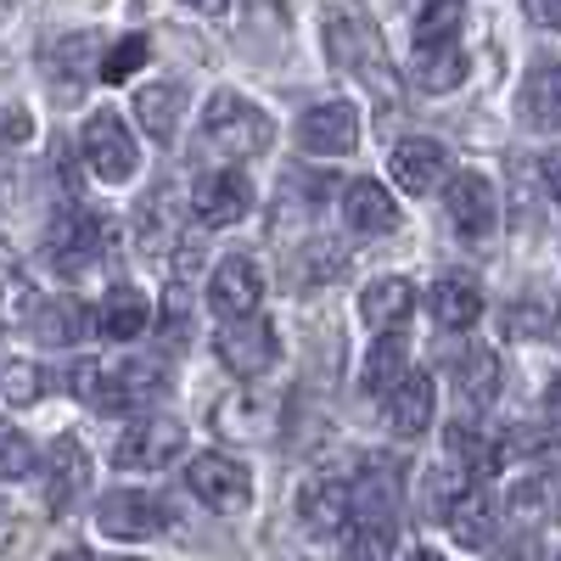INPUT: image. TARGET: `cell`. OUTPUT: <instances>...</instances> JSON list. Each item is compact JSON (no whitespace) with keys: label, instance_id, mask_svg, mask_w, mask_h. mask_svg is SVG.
Wrapping results in <instances>:
<instances>
[{"label":"cell","instance_id":"6da1fadb","mask_svg":"<svg viewBox=\"0 0 561 561\" xmlns=\"http://www.w3.org/2000/svg\"><path fill=\"white\" fill-rule=\"evenodd\" d=\"M203 140L214 152L225 158H259L270 152L275 140V124L264 107H253L248 96H237V90H219V96L208 102V118H203Z\"/></svg>","mask_w":561,"mask_h":561},{"label":"cell","instance_id":"7a4b0ae2","mask_svg":"<svg viewBox=\"0 0 561 561\" xmlns=\"http://www.w3.org/2000/svg\"><path fill=\"white\" fill-rule=\"evenodd\" d=\"M102 248H107V214H90V208H68L62 219H51V230H45V264L57 275L96 270Z\"/></svg>","mask_w":561,"mask_h":561},{"label":"cell","instance_id":"3957f363","mask_svg":"<svg viewBox=\"0 0 561 561\" xmlns=\"http://www.w3.org/2000/svg\"><path fill=\"white\" fill-rule=\"evenodd\" d=\"M158 388H163V365H152V359H124L118 370H96V365L79 370V393L90 399V410H102V415L147 404Z\"/></svg>","mask_w":561,"mask_h":561},{"label":"cell","instance_id":"277c9868","mask_svg":"<svg viewBox=\"0 0 561 561\" xmlns=\"http://www.w3.org/2000/svg\"><path fill=\"white\" fill-rule=\"evenodd\" d=\"M185 489H192L208 511H219V517H242V511L253 505V472L237 460V455H197L192 466H185Z\"/></svg>","mask_w":561,"mask_h":561},{"label":"cell","instance_id":"5b68a950","mask_svg":"<svg viewBox=\"0 0 561 561\" xmlns=\"http://www.w3.org/2000/svg\"><path fill=\"white\" fill-rule=\"evenodd\" d=\"M180 444H185V427L174 415H140L118 433L113 466H124V472H158V466H169L180 455Z\"/></svg>","mask_w":561,"mask_h":561},{"label":"cell","instance_id":"8992f818","mask_svg":"<svg viewBox=\"0 0 561 561\" xmlns=\"http://www.w3.org/2000/svg\"><path fill=\"white\" fill-rule=\"evenodd\" d=\"M214 354H219L225 370H237V377H259V370H270V359H275V325L264 314L225 320L219 337H214Z\"/></svg>","mask_w":561,"mask_h":561},{"label":"cell","instance_id":"52a82bcc","mask_svg":"<svg viewBox=\"0 0 561 561\" xmlns=\"http://www.w3.org/2000/svg\"><path fill=\"white\" fill-rule=\"evenodd\" d=\"M449 219L466 242H489L494 237V225H500V197H494V180L478 174V169H466L449 180Z\"/></svg>","mask_w":561,"mask_h":561},{"label":"cell","instance_id":"ba28073f","mask_svg":"<svg viewBox=\"0 0 561 561\" xmlns=\"http://www.w3.org/2000/svg\"><path fill=\"white\" fill-rule=\"evenodd\" d=\"M192 208H197V225H203V230H225V225L248 219L253 185H248V174H237V169H214V174H203V180L192 185Z\"/></svg>","mask_w":561,"mask_h":561},{"label":"cell","instance_id":"9c48e42d","mask_svg":"<svg viewBox=\"0 0 561 561\" xmlns=\"http://www.w3.org/2000/svg\"><path fill=\"white\" fill-rule=\"evenodd\" d=\"M84 158H90V169H96L102 180H113V185L140 169V147H135V135L124 129L118 113H96V118L84 124Z\"/></svg>","mask_w":561,"mask_h":561},{"label":"cell","instance_id":"30bf717a","mask_svg":"<svg viewBox=\"0 0 561 561\" xmlns=\"http://www.w3.org/2000/svg\"><path fill=\"white\" fill-rule=\"evenodd\" d=\"M298 147L314 158H348L359 147V113L348 102H320L298 118Z\"/></svg>","mask_w":561,"mask_h":561},{"label":"cell","instance_id":"8fae6325","mask_svg":"<svg viewBox=\"0 0 561 561\" xmlns=\"http://www.w3.org/2000/svg\"><path fill=\"white\" fill-rule=\"evenodd\" d=\"M84 489H90L84 444L79 438H57L51 449H45V511H51V517H68Z\"/></svg>","mask_w":561,"mask_h":561},{"label":"cell","instance_id":"7c38bea8","mask_svg":"<svg viewBox=\"0 0 561 561\" xmlns=\"http://www.w3.org/2000/svg\"><path fill=\"white\" fill-rule=\"evenodd\" d=\"M259 298H264V275H259V264H253L248 253L219 259V270H214V280H208V304H214V314H225V320L259 314Z\"/></svg>","mask_w":561,"mask_h":561},{"label":"cell","instance_id":"4fadbf2b","mask_svg":"<svg viewBox=\"0 0 561 561\" xmlns=\"http://www.w3.org/2000/svg\"><path fill=\"white\" fill-rule=\"evenodd\" d=\"M96 523H102V534H113V539H158L163 523H169V511H163L152 494H140V489H113V494L96 505Z\"/></svg>","mask_w":561,"mask_h":561},{"label":"cell","instance_id":"5bb4252c","mask_svg":"<svg viewBox=\"0 0 561 561\" xmlns=\"http://www.w3.org/2000/svg\"><path fill=\"white\" fill-rule=\"evenodd\" d=\"M298 523L309 534H343L354 523V483H337V478H320L298 494Z\"/></svg>","mask_w":561,"mask_h":561},{"label":"cell","instance_id":"9a60e30c","mask_svg":"<svg viewBox=\"0 0 561 561\" xmlns=\"http://www.w3.org/2000/svg\"><path fill=\"white\" fill-rule=\"evenodd\" d=\"M135 118H140V129H147L158 147H169V140L180 135V124H185V84H174V79H163V84H140Z\"/></svg>","mask_w":561,"mask_h":561},{"label":"cell","instance_id":"2e32d148","mask_svg":"<svg viewBox=\"0 0 561 561\" xmlns=\"http://www.w3.org/2000/svg\"><path fill=\"white\" fill-rule=\"evenodd\" d=\"M444 169H449V158H444V147L438 140H399L393 147V163H388V174L404 185V192H433V185L444 180Z\"/></svg>","mask_w":561,"mask_h":561},{"label":"cell","instance_id":"e0dca14e","mask_svg":"<svg viewBox=\"0 0 561 561\" xmlns=\"http://www.w3.org/2000/svg\"><path fill=\"white\" fill-rule=\"evenodd\" d=\"M343 219L359 230V237H382V230L399 225V208H393V197H388V185L354 180L348 192H343Z\"/></svg>","mask_w":561,"mask_h":561},{"label":"cell","instance_id":"ac0fdd59","mask_svg":"<svg viewBox=\"0 0 561 561\" xmlns=\"http://www.w3.org/2000/svg\"><path fill=\"white\" fill-rule=\"evenodd\" d=\"M90 320H96V332H102V337H113V343H129V337H140V332H147L152 304H147V293H135V287H113V293L102 298V309L90 314Z\"/></svg>","mask_w":561,"mask_h":561},{"label":"cell","instance_id":"d6986e66","mask_svg":"<svg viewBox=\"0 0 561 561\" xmlns=\"http://www.w3.org/2000/svg\"><path fill=\"white\" fill-rule=\"evenodd\" d=\"M34 314H39V293L28 287V275H23L12 242H0V325L18 332V325H28Z\"/></svg>","mask_w":561,"mask_h":561},{"label":"cell","instance_id":"ffe728a7","mask_svg":"<svg viewBox=\"0 0 561 561\" xmlns=\"http://www.w3.org/2000/svg\"><path fill=\"white\" fill-rule=\"evenodd\" d=\"M388 427L399 438H415V433L433 427V377H404L388 393Z\"/></svg>","mask_w":561,"mask_h":561},{"label":"cell","instance_id":"44dd1931","mask_svg":"<svg viewBox=\"0 0 561 561\" xmlns=\"http://www.w3.org/2000/svg\"><path fill=\"white\" fill-rule=\"evenodd\" d=\"M449 377H455V393L466 404H489L500 393V354L494 348H460L455 365H449Z\"/></svg>","mask_w":561,"mask_h":561},{"label":"cell","instance_id":"7402d4cb","mask_svg":"<svg viewBox=\"0 0 561 561\" xmlns=\"http://www.w3.org/2000/svg\"><path fill=\"white\" fill-rule=\"evenodd\" d=\"M449 466L478 489V483L494 472V466H500V444H494L489 433H472L466 421H455V427H449Z\"/></svg>","mask_w":561,"mask_h":561},{"label":"cell","instance_id":"603a6c76","mask_svg":"<svg viewBox=\"0 0 561 561\" xmlns=\"http://www.w3.org/2000/svg\"><path fill=\"white\" fill-rule=\"evenodd\" d=\"M415 293H410V280L404 275H382V280H370L365 298H359V314L377 325V332H399V320L410 314Z\"/></svg>","mask_w":561,"mask_h":561},{"label":"cell","instance_id":"cb8c5ba5","mask_svg":"<svg viewBox=\"0 0 561 561\" xmlns=\"http://www.w3.org/2000/svg\"><path fill=\"white\" fill-rule=\"evenodd\" d=\"M449 534H455V545H466V550H489L494 545V511H489V494L483 489H466L455 505H449Z\"/></svg>","mask_w":561,"mask_h":561},{"label":"cell","instance_id":"d4e9b609","mask_svg":"<svg viewBox=\"0 0 561 561\" xmlns=\"http://www.w3.org/2000/svg\"><path fill=\"white\" fill-rule=\"evenodd\" d=\"M34 325H39V343H45V348H73L96 320H90V304L57 298V304H45V309L34 314Z\"/></svg>","mask_w":561,"mask_h":561},{"label":"cell","instance_id":"484cf974","mask_svg":"<svg viewBox=\"0 0 561 561\" xmlns=\"http://www.w3.org/2000/svg\"><path fill=\"white\" fill-rule=\"evenodd\" d=\"M433 320L449 325V332H466V325L483 320V293L472 287V280H460V275L438 280L433 287Z\"/></svg>","mask_w":561,"mask_h":561},{"label":"cell","instance_id":"4316f807","mask_svg":"<svg viewBox=\"0 0 561 561\" xmlns=\"http://www.w3.org/2000/svg\"><path fill=\"white\" fill-rule=\"evenodd\" d=\"M135 219H140V253L163 259V248H169V237H174V192H169V185H158V192L140 197Z\"/></svg>","mask_w":561,"mask_h":561},{"label":"cell","instance_id":"83f0119b","mask_svg":"<svg viewBox=\"0 0 561 561\" xmlns=\"http://www.w3.org/2000/svg\"><path fill=\"white\" fill-rule=\"evenodd\" d=\"M325 28H332V57L343 62V68H359L365 57H370V39H377V34H370V23H365V12H354V7H332V12H325Z\"/></svg>","mask_w":561,"mask_h":561},{"label":"cell","instance_id":"f1b7e54d","mask_svg":"<svg viewBox=\"0 0 561 561\" xmlns=\"http://www.w3.org/2000/svg\"><path fill=\"white\" fill-rule=\"evenodd\" d=\"M523 118L534 124V129H556L561 124V79H556V68L545 62V68H534L528 73V84H523Z\"/></svg>","mask_w":561,"mask_h":561},{"label":"cell","instance_id":"f546056e","mask_svg":"<svg viewBox=\"0 0 561 561\" xmlns=\"http://www.w3.org/2000/svg\"><path fill=\"white\" fill-rule=\"evenodd\" d=\"M404 337L399 332H382V343L370 348V359H365V388L370 393H393L399 382H404Z\"/></svg>","mask_w":561,"mask_h":561},{"label":"cell","instance_id":"4dcf8cb0","mask_svg":"<svg viewBox=\"0 0 561 561\" xmlns=\"http://www.w3.org/2000/svg\"><path fill=\"white\" fill-rule=\"evenodd\" d=\"M415 73L427 90H455L466 79V57H460V45H421L415 51Z\"/></svg>","mask_w":561,"mask_h":561},{"label":"cell","instance_id":"1f68e13d","mask_svg":"<svg viewBox=\"0 0 561 561\" xmlns=\"http://www.w3.org/2000/svg\"><path fill=\"white\" fill-rule=\"evenodd\" d=\"M90 45H96V34H73V39H57L51 57H45V62H51V79L62 90H73V96L84 90V57H90Z\"/></svg>","mask_w":561,"mask_h":561},{"label":"cell","instance_id":"d6a6232c","mask_svg":"<svg viewBox=\"0 0 561 561\" xmlns=\"http://www.w3.org/2000/svg\"><path fill=\"white\" fill-rule=\"evenodd\" d=\"M466 23V7H421L415 12V34L421 45H455V28Z\"/></svg>","mask_w":561,"mask_h":561},{"label":"cell","instance_id":"836d02e7","mask_svg":"<svg viewBox=\"0 0 561 561\" xmlns=\"http://www.w3.org/2000/svg\"><path fill=\"white\" fill-rule=\"evenodd\" d=\"M147 57H152V45L140 39V34H129V39H118L113 51L102 57V79H107V84H124V79H129L140 62H147Z\"/></svg>","mask_w":561,"mask_h":561},{"label":"cell","instance_id":"e575fe53","mask_svg":"<svg viewBox=\"0 0 561 561\" xmlns=\"http://www.w3.org/2000/svg\"><path fill=\"white\" fill-rule=\"evenodd\" d=\"M28 466H34V449H28V438L12 427V421H0V483L23 478Z\"/></svg>","mask_w":561,"mask_h":561},{"label":"cell","instance_id":"d590c367","mask_svg":"<svg viewBox=\"0 0 561 561\" xmlns=\"http://www.w3.org/2000/svg\"><path fill=\"white\" fill-rule=\"evenodd\" d=\"M298 264H304V270H293V280H298V287H320V280H332V275H337L348 259H343L337 248H325V242H320V248L298 253Z\"/></svg>","mask_w":561,"mask_h":561},{"label":"cell","instance_id":"8d00e7d4","mask_svg":"<svg viewBox=\"0 0 561 561\" xmlns=\"http://www.w3.org/2000/svg\"><path fill=\"white\" fill-rule=\"evenodd\" d=\"M163 325H169V348L185 343V332H192V309H185V287H169L163 298Z\"/></svg>","mask_w":561,"mask_h":561},{"label":"cell","instance_id":"74e56055","mask_svg":"<svg viewBox=\"0 0 561 561\" xmlns=\"http://www.w3.org/2000/svg\"><path fill=\"white\" fill-rule=\"evenodd\" d=\"M0 393H7V404H34V399H39V370L12 365V370H7V382H0Z\"/></svg>","mask_w":561,"mask_h":561},{"label":"cell","instance_id":"f35d334b","mask_svg":"<svg viewBox=\"0 0 561 561\" xmlns=\"http://www.w3.org/2000/svg\"><path fill=\"white\" fill-rule=\"evenodd\" d=\"M539 511H545V483H517V494H511V517L534 523Z\"/></svg>","mask_w":561,"mask_h":561},{"label":"cell","instance_id":"ab89813d","mask_svg":"<svg viewBox=\"0 0 561 561\" xmlns=\"http://www.w3.org/2000/svg\"><path fill=\"white\" fill-rule=\"evenodd\" d=\"M28 129H34V118H28V113H23V107H12V113H7V118H0V140H23V135H28Z\"/></svg>","mask_w":561,"mask_h":561},{"label":"cell","instance_id":"60d3db41","mask_svg":"<svg viewBox=\"0 0 561 561\" xmlns=\"http://www.w3.org/2000/svg\"><path fill=\"white\" fill-rule=\"evenodd\" d=\"M489 561H528V545H505V550H489Z\"/></svg>","mask_w":561,"mask_h":561},{"label":"cell","instance_id":"b9f144b4","mask_svg":"<svg viewBox=\"0 0 561 561\" xmlns=\"http://www.w3.org/2000/svg\"><path fill=\"white\" fill-rule=\"evenodd\" d=\"M528 18H534V23H545V28H550V23H556V7H528Z\"/></svg>","mask_w":561,"mask_h":561},{"label":"cell","instance_id":"7bdbcfd3","mask_svg":"<svg viewBox=\"0 0 561 561\" xmlns=\"http://www.w3.org/2000/svg\"><path fill=\"white\" fill-rule=\"evenodd\" d=\"M57 561H90V550H57Z\"/></svg>","mask_w":561,"mask_h":561},{"label":"cell","instance_id":"ee69618b","mask_svg":"<svg viewBox=\"0 0 561 561\" xmlns=\"http://www.w3.org/2000/svg\"><path fill=\"white\" fill-rule=\"evenodd\" d=\"M415 561H444L438 550H415Z\"/></svg>","mask_w":561,"mask_h":561}]
</instances>
